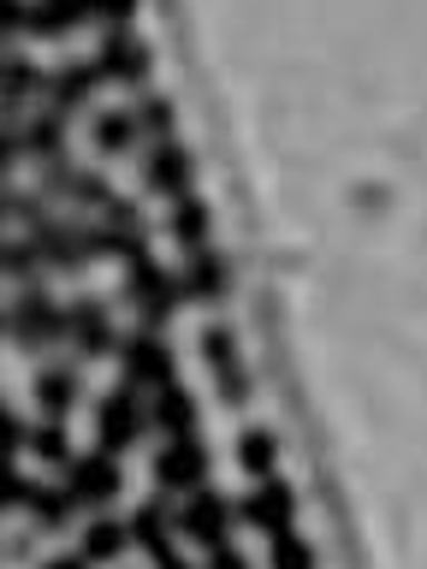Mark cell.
<instances>
[{
	"label": "cell",
	"mask_w": 427,
	"mask_h": 569,
	"mask_svg": "<svg viewBox=\"0 0 427 569\" xmlns=\"http://www.w3.org/2000/svg\"><path fill=\"white\" fill-rule=\"evenodd\" d=\"M7 338L18 350H48V345H60L66 338V309L53 302L42 284H18V297H12V309H7Z\"/></svg>",
	"instance_id": "1"
},
{
	"label": "cell",
	"mask_w": 427,
	"mask_h": 569,
	"mask_svg": "<svg viewBox=\"0 0 427 569\" xmlns=\"http://www.w3.org/2000/svg\"><path fill=\"white\" fill-rule=\"evenodd\" d=\"M125 302L137 309V320L149 332H160L172 320V309L185 297H178V273H167L155 256H137V261H125Z\"/></svg>",
	"instance_id": "2"
},
{
	"label": "cell",
	"mask_w": 427,
	"mask_h": 569,
	"mask_svg": "<svg viewBox=\"0 0 427 569\" xmlns=\"http://www.w3.org/2000/svg\"><path fill=\"white\" fill-rule=\"evenodd\" d=\"M149 433V398L137 386H113L96 398V445L101 451H131V445Z\"/></svg>",
	"instance_id": "3"
},
{
	"label": "cell",
	"mask_w": 427,
	"mask_h": 569,
	"mask_svg": "<svg viewBox=\"0 0 427 569\" xmlns=\"http://www.w3.org/2000/svg\"><path fill=\"white\" fill-rule=\"evenodd\" d=\"M66 492H71V505H83V510H107V505H119V492H125V469H119V457L113 451H71L66 462Z\"/></svg>",
	"instance_id": "4"
},
{
	"label": "cell",
	"mask_w": 427,
	"mask_h": 569,
	"mask_svg": "<svg viewBox=\"0 0 427 569\" xmlns=\"http://www.w3.org/2000/svg\"><path fill=\"white\" fill-rule=\"evenodd\" d=\"M190 505H178V533H185L190 546H220L226 533H231V522H238V498H226V492H208V487H196V492H185Z\"/></svg>",
	"instance_id": "5"
},
{
	"label": "cell",
	"mask_w": 427,
	"mask_h": 569,
	"mask_svg": "<svg viewBox=\"0 0 427 569\" xmlns=\"http://www.w3.org/2000/svg\"><path fill=\"white\" fill-rule=\"evenodd\" d=\"M113 356H119L125 386H137V391H155V386L172 380V345L160 332H149V327H137L131 338H119Z\"/></svg>",
	"instance_id": "6"
},
{
	"label": "cell",
	"mask_w": 427,
	"mask_h": 569,
	"mask_svg": "<svg viewBox=\"0 0 427 569\" xmlns=\"http://www.w3.org/2000/svg\"><path fill=\"white\" fill-rule=\"evenodd\" d=\"M96 71H101V83L142 89V83H149V71H155V53H149V42H137L125 24H113L101 36V48H96Z\"/></svg>",
	"instance_id": "7"
},
{
	"label": "cell",
	"mask_w": 427,
	"mask_h": 569,
	"mask_svg": "<svg viewBox=\"0 0 427 569\" xmlns=\"http://www.w3.org/2000/svg\"><path fill=\"white\" fill-rule=\"evenodd\" d=\"M66 345L83 356V362H101V356L119 350V332H113V315H107L101 297H78L66 309Z\"/></svg>",
	"instance_id": "8"
},
{
	"label": "cell",
	"mask_w": 427,
	"mask_h": 569,
	"mask_svg": "<svg viewBox=\"0 0 427 569\" xmlns=\"http://www.w3.org/2000/svg\"><path fill=\"white\" fill-rule=\"evenodd\" d=\"M208 445L185 433V439H167L160 445V457H155V487L160 492H196V487H208Z\"/></svg>",
	"instance_id": "9"
},
{
	"label": "cell",
	"mask_w": 427,
	"mask_h": 569,
	"mask_svg": "<svg viewBox=\"0 0 427 569\" xmlns=\"http://www.w3.org/2000/svg\"><path fill=\"white\" fill-rule=\"evenodd\" d=\"M24 238L36 243V261L48 267V273H83L89 261V238H83V220H48V226H36L24 231Z\"/></svg>",
	"instance_id": "10"
},
{
	"label": "cell",
	"mask_w": 427,
	"mask_h": 569,
	"mask_svg": "<svg viewBox=\"0 0 427 569\" xmlns=\"http://www.w3.org/2000/svg\"><path fill=\"white\" fill-rule=\"evenodd\" d=\"M196 184V154L185 149V142H172V137H160L149 154H142V190L149 196H190Z\"/></svg>",
	"instance_id": "11"
},
{
	"label": "cell",
	"mask_w": 427,
	"mask_h": 569,
	"mask_svg": "<svg viewBox=\"0 0 427 569\" xmlns=\"http://www.w3.org/2000/svg\"><path fill=\"white\" fill-rule=\"evenodd\" d=\"M238 522H249L256 533H267V540H274V533H285V528L297 522V492L285 487V480L261 475V480H256V492L238 498Z\"/></svg>",
	"instance_id": "12"
},
{
	"label": "cell",
	"mask_w": 427,
	"mask_h": 569,
	"mask_svg": "<svg viewBox=\"0 0 427 569\" xmlns=\"http://www.w3.org/2000/svg\"><path fill=\"white\" fill-rule=\"evenodd\" d=\"M96 89H101L96 60H66V66L42 71V101L53 107V113H78V107H89Z\"/></svg>",
	"instance_id": "13"
},
{
	"label": "cell",
	"mask_w": 427,
	"mask_h": 569,
	"mask_svg": "<svg viewBox=\"0 0 427 569\" xmlns=\"http://www.w3.org/2000/svg\"><path fill=\"white\" fill-rule=\"evenodd\" d=\"M78 403H83V373L71 362H48L36 373V409H42V421H66Z\"/></svg>",
	"instance_id": "14"
},
{
	"label": "cell",
	"mask_w": 427,
	"mask_h": 569,
	"mask_svg": "<svg viewBox=\"0 0 427 569\" xmlns=\"http://www.w3.org/2000/svg\"><path fill=\"white\" fill-rule=\"evenodd\" d=\"M226 284H231V267L226 256H214V249H190V261H185V273H178V297L185 302H220L226 297Z\"/></svg>",
	"instance_id": "15"
},
{
	"label": "cell",
	"mask_w": 427,
	"mask_h": 569,
	"mask_svg": "<svg viewBox=\"0 0 427 569\" xmlns=\"http://www.w3.org/2000/svg\"><path fill=\"white\" fill-rule=\"evenodd\" d=\"M142 398H149V427H160L167 439L196 433V416H202V409H196V398H190V391L178 386V380L155 386V391H142Z\"/></svg>",
	"instance_id": "16"
},
{
	"label": "cell",
	"mask_w": 427,
	"mask_h": 569,
	"mask_svg": "<svg viewBox=\"0 0 427 569\" xmlns=\"http://www.w3.org/2000/svg\"><path fill=\"white\" fill-rule=\"evenodd\" d=\"M78 24H89V7L83 0H24V30L42 36V42H60Z\"/></svg>",
	"instance_id": "17"
},
{
	"label": "cell",
	"mask_w": 427,
	"mask_h": 569,
	"mask_svg": "<svg viewBox=\"0 0 427 569\" xmlns=\"http://www.w3.org/2000/svg\"><path fill=\"white\" fill-rule=\"evenodd\" d=\"M42 96V66L24 53H0V119H18V107Z\"/></svg>",
	"instance_id": "18"
},
{
	"label": "cell",
	"mask_w": 427,
	"mask_h": 569,
	"mask_svg": "<svg viewBox=\"0 0 427 569\" xmlns=\"http://www.w3.org/2000/svg\"><path fill=\"white\" fill-rule=\"evenodd\" d=\"M125 533H131V546L137 551H149V558H160V551H172V510H167V498H149V505H137L131 510V522H125Z\"/></svg>",
	"instance_id": "19"
},
{
	"label": "cell",
	"mask_w": 427,
	"mask_h": 569,
	"mask_svg": "<svg viewBox=\"0 0 427 569\" xmlns=\"http://www.w3.org/2000/svg\"><path fill=\"white\" fill-rule=\"evenodd\" d=\"M18 149H24V160H36V167H48V160H66V113H36L18 124Z\"/></svg>",
	"instance_id": "20"
},
{
	"label": "cell",
	"mask_w": 427,
	"mask_h": 569,
	"mask_svg": "<svg viewBox=\"0 0 427 569\" xmlns=\"http://www.w3.org/2000/svg\"><path fill=\"white\" fill-rule=\"evenodd\" d=\"M208 231H214V213H208L202 196H172V208H167V238L185 249V256L208 243Z\"/></svg>",
	"instance_id": "21"
},
{
	"label": "cell",
	"mask_w": 427,
	"mask_h": 569,
	"mask_svg": "<svg viewBox=\"0 0 427 569\" xmlns=\"http://www.w3.org/2000/svg\"><path fill=\"white\" fill-rule=\"evenodd\" d=\"M78 551H83V563H89V569H96V563H119L125 551H131V533H125V522H119V516L96 510V522L83 528Z\"/></svg>",
	"instance_id": "22"
},
{
	"label": "cell",
	"mask_w": 427,
	"mask_h": 569,
	"mask_svg": "<svg viewBox=\"0 0 427 569\" xmlns=\"http://www.w3.org/2000/svg\"><path fill=\"white\" fill-rule=\"evenodd\" d=\"M89 142H96V154H107V160L131 154L137 142H142L131 107H107V113H96V124H89Z\"/></svg>",
	"instance_id": "23"
},
{
	"label": "cell",
	"mask_w": 427,
	"mask_h": 569,
	"mask_svg": "<svg viewBox=\"0 0 427 569\" xmlns=\"http://www.w3.org/2000/svg\"><path fill=\"white\" fill-rule=\"evenodd\" d=\"M24 510H30V522L42 528V533H60L71 522V492H66V480L53 487V480H30V498H24Z\"/></svg>",
	"instance_id": "24"
},
{
	"label": "cell",
	"mask_w": 427,
	"mask_h": 569,
	"mask_svg": "<svg viewBox=\"0 0 427 569\" xmlns=\"http://www.w3.org/2000/svg\"><path fill=\"white\" fill-rule=\"evenodd\" d=\"M24 451H30L36 462H48V469H66V462H71V433H66V421H36L30 439H24Z\"/></svg>",
	"instance_id": "25"
},
{
	"label": "cell",
	"mask_w": 427,
	"mask_h": 569,
	"mask_svg": "<svg viewBox=\"0 0 427 569\" xmlns=\"http://www.w3.org/2000/svg\"><path fill=\"white\" fill-rule=\"evenodd\" d=\"M238 462L249 475H274V462H279V439L267 433V427H244V439H238Z\"/></svg>",
	"instance_id": "26"
},
{
	"label": "cell",
	"mask_w": 427,
	"mask_h": 569,
	"mask_svg": "<svg viewBox=\"0 0 427 569\" xmlns=\"http://www.w3.org/2000/svg\"><path fill=\"white\" fill-rule=\"evenodd\" d=\"M36 273H42V261H36V243H30V238H0V279L30 284Z\"/></svg>",
	"instance_id": "27"
},
{
	"label": "cell",
	"mask_w": 427,
	"mask_h": 569,
	"mask_svg": "<svg viewBox=\"0 0 427 569\" xmlns=\"http://www.w3.org/2000/svg\"><path fill=\"white\" fill-rule=\"evenodd\" d=\"M131 119H137V131L142 137H172V124H178V107L167 101V96H142L137 107H131Z\"/></svg>",
	"instance_id": "28"
},
{
	"label": "cell",
	"mask_w": 427,
	"mask_h": 569,
	"mask_svg": "<svg viewBox=\"0 0 427 569\" xmlns=\"http://www.w3.org/2000/svg\"><path fill=\"white\" fill-rule=\"evenodd\" d=\"M267 563H274V569H315V546L297 540V533L285 528V533H274V551H267Z\"/></svg>",
	"instance_id": "29"
},
{
	"label": "cell",
	"mask_w": 427,
	"mask_h": 569,
	"mask_svg": "<svg viewBox=\"0 0 427 569\" xmlns=\"http://www.w3.org/2000/svg\"><path fill=\"white\" fill-rule=\"evenodd\" d=\"M107 196H113V190H107V178L101 172H83V167L71 172V184H66V202L71 208H101Z\"/></svg>",
	"instance_id": "30"
},
{
	"label": "cell",
	"mask_w": 427,
	"mask_h": 569,
	"mask_svg": "<svg viewBox=\"0 0 427 569\" xmlns=\"http://www.w3.org/2000/svg\"><path fill=\"white\" fill-rule=\"evenodd\" d=\"M202 356H208L214 373L231 368V362H238V332H231V327H208V332H202Z\"/></svg>",
	"instance_id": "31"
},
{
	"label": "cell",
	"mask_w": 427,
	"mask_h": 569,
	"mask_svg": "<svg viewBox=\"0 0 427 569\" xmlns=\"http://www.w3.org/2000/svg\"><path fill=\"white\" fill-rule=\"evenodd\" d=\"M24 498H30V475L12 457H0V510H24Z\"/></svg>",
	"instance_id": "32"
},
{
	"label": "cell",
	"mask_w": 427,
	"mask_h": 569,
	"mask_svg": "<svg viewBox=\"0 0 427 569\" xmlns=\"http://www.w3.org/2000/svg\"><path fill=\"white\" fill-rule=\"evenodd\" d=\"M96 213H101V226H113V231H142V208L125 202V196H107Z\"/></svg>",
	"instance_id": "33"
},
{
	"label": "cell",
	"mask_w": 427,
	"mask_h": 569,
	"mask_svg": "<svg viewBox=\"0 0 427 569\" xmlns=\"http://www.w3.org/2000/svg\"><path fill=\"white\" fill-rule=\"evenodd\" d=\"M83 7H89V18H101L107 30L131 24V18H137V0H83Z\"/></svg>",
	"instance_id": "34"
},
{
	"label": "cell",
	"mask_w": 427,
	"mask_h": 569,
	"mask_svg": "<svg viewBox=\"0 0 427 569\" xmlns=\"http://www.w3.org/2000/svg\"><path fill=\"white\" fill-rule=\"evenodd\" d=\"M24 439H30V427L0 403V457H18V451H24Z\"/></svg>",
	"instance_id": "35"
},
{
	"label": "cell",
	"mask_w": 427,
	"mask_h": 569,
	"mask_svg": "<svg viewBox=\"0 0 427 569\" xmlns=\"http://www.w3.org/2000/svg\"><path fill=\"white\" fill-rule=\"evenodd\" d=\"M214 386H220V398H226V403H244V398H249V373H244V362L220 368V373H214Z\"/></svg>",
	"instance_id": "36"
},
{
	"label": "cell",
	"mask_w": 427,
	"mask_h": 569,
	"mask_svg": "<svg viewBox=\"0 0 427 569\" xmlns=\"http://www.w3.org/2000/svg\"><path fill=\"white\" fill-rule=\"evenodd\" d=\"M18 160H24V149H18V124L0 119V178H12Z\"/></svg>",
	"instance_id": "37"
},
{
	"label": "cell",
	"mask_w": 427,
	"mask_h": 569,
	"mask_svg": "<svg viewBox=\"0 0 427 569\" xmlns=\"http://www.w3.org/2000/svg\"><path fill=\"white\" fill-rule=\"evenodd\" d=\"M202 569H249V558H244V551H231L226 540L220 546H208V563Z\"/></svg>",
	"instance_id": "38"
},
{
	"label": "cell",
	"mask_w": 427,
	"mask_h": 569,
	"mask_svg": "<svg viewBox=\"0 0 427 569\" xmlns=\"http://www.w3.org/2000/svg\"><path fill=\"white\" fill-rule=\"evenodd\" d=\"M42 569H89V563H83V551H60V558H48Z\"/></svg>",
	"instance_id": "39"
},
{
	"label": "cell",
	"mask_w": 427,
	"mask_h": 569,
	"mask_svg": "<svg viewBox=\"0 0 427 569\" xmlns=\"http://www.w3.org/2000/svg\"><path fill=\"white\" fill-rule=\"evenodd\" d=\"M12 196H18V190L7 184V178H0V226H7V220H12Z\"/></svg>",
	"instance_id": "40"
},
{
	"label": "cell",
	"mask_w": 427,
	"mask_h": 569,
	"mask_svg": "<svg viewBox=\"0 0 427 569\" xmlns=\"http://www.w3.org/2000/svg\"><path fill=\"white\" fill-rule=\"evenodd\" d=\"M155 569H190V563L178 558V551H160V558H155Z\"/></svg>",
	"instance_id": "41"
},
{
	"label": "cell",
	"mask_w": 427,
	"mask_h": 569,
	"mask_svg": "<svg viewBox=\"0 0 427 569\" xmlns=\"http://www.w3.org/2000/svg\"><path fill=\"white\" fill-rule=\"evenodd\" d=\"M0 332H7V315H0Z\"/></svg>",
	"instance_id": "42"
}]
</instances>
